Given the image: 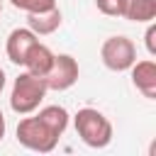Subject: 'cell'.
I'll list each match as a JSON object with an SVG mask.
<instances>
[{
	"instance_id": "17",
	"label": "cell",
	"mask_w": 156,
	"mask_h": 156,
	"mask_svg": "<svg viewBox=\"0 0 156 156\" xmlns=\"http://www.w3.org/2000/svg\"><path fill=\"white\" fill-rule=\"evenodd\" d=\"M0 12H2V0H0Z\"/></svg>"
},
{
	"instance_id": "1",
	"label": "cell",
	"mask_w": 156,
	"mask_h": 156,
	"mask_svg": "<svg viewBox=\"0 0 156 156\" xmlns=\"http://www.w3.org/2000/svg\"><path fill=\"white\" fill-rule=\"evenodd\" d=\"M80 141L90 149H105L112 141V122L95 107H80L73 117Z\"/></svg>"
},
{
	"instance_id": "7",
	"label": "cell",
	"mask_w": 156,
	"mask_h": 156,
	"mask_svg": "<svg viewBox=\"0 0 156 156\" xmlns=\"http://www.w3.org/2000/svg\"><path fill=\"white\" fill-rule=\"evenodd\" d=\"M129 71H132V83H134V88H136L144 98L156 100V63H154L151 58H146V61H134Z\"/></svg>"
},
{
	"instance_id": "12",
	"label": "cell",
	"mask_w": 156,
	"mask_h": 156,
	"mask_svg": "<svg viewBox=\"0 0 156 156\" xmlns=\"http://www.w3.org/2000/svg\"><path fill=\"white\" fill-rule=\"evenodd\" d=\"M12 7L22 10V12H44V10H51L56 7V0H10Z\"/></svg>"
},
{
	"instance_id": "14",
	"label": "cell",
	"mask_w": 156,
	"mask_h": 156,
	"mask_svg": "<svg viewBox=\"0 0 156 156\" xmlns=\"http://www.w3.org/2000/svg\"><path fill=\"white\" fill-rule=\"evenodd\" d=\"M144 39H146V51H149L151 56H156V24H151V22H149Z\"/></svg>"
},
{
	"instance_id": "15",
	"label": "cell",
	"mask_w": 156,
	"mask_h": 156,
	"mask_svg": "<svg viewBox=\"0 0 156 156\" xmlns=\"http://www.w3.org/2000/svg\"><path fill=\"white\" fill-rule=\"evenodd\" d=\"M5 129H7V124H5V115H2V110H0V141H2V136H5Z\"/></svg>"
},
{
	"instance_id": "6",
	"label": "cell",
	"mask_w": 156,
	"mask_h": 156,
	"mask_svg": "<svg viewBox=\"0 0 156 156\" xmlns=\"http://www.w3.org/2000/svg\"><path fill=\"white\" fill-rule=\"evenodd\" d=\"M37 41V34L29 29V27H17L7 34V41H5V51H7V58L17 66L24 63V56L27 51L32 49V44Z\"/></svg>"
},
{
	"instance_id": "2",
	"label": "cell",
	"mask_w": 156,
	"mask_h": 156,
	"mask_svg": "<svg viewBox=\"0 0 156 156\" xmlns=\"http://www.w3.org/2000/svg\"><path fill=\"white\" fill-rule=\"evenodd\" d=\"M46 90L49 88H46V80L41 76H34L29 71L20 73L15 78L12 93H10V107H12V112H17V115L34 112L41 105V100L46 98Z\"/></svg>"
},
{
	"instance_id": "11",
	"label": "cell",
	"mask_w": 156,
	"mask_h": 156,
	"mask_svg": "<svg viewBox=\"0 0 156 156\" xmlns=\"http://www.w3.org/2000/svg\"><path fill=\"white\" fill-rule=\"evenodd\" d=\"M37 117H39L56 136H61V134L66 132V127H68V112H66V107H61V105H46V107L39 110Z\"/></svg>"
},
{
	"instance_id": "4",
	"label": "cell",
	"mask_w": 156,
	"mask_h": 156,
	"mask_svg": "<svg viewBox=\"0 0 156 156\" xmlns=\"http://www.w3.org/2000/svg\"><path fill=\"white\" fill-rule=\"evenodd\" d=\"M100 58L110 71H129L132 63L136 61V46L129 37L117 34V37H107L100 46Z\"/></svg>"
},
{
	"instance_id": "10",
	"label": "cell",
	"mask_w": 156,
	"mask_h": 156,
	"mask_svg": "<svg viewBox=\"0 0 156 156\" xmlns=\"http://www.w3.org/2000/svg\"><path fill=\"white\" fill-rule=\"evenodd\" d=\"M129 22H151L156 17V0H122V15Z\"/></svg>"
},
{
	"instance_id": "3",
	"label": "cell",
	"mask_w": 156,
	"mask_h": 156,
	"mask_svg": "<svg viewBox=\"0 0 156 156\" xmlns=\"http://www.w3.org/2000/svg\"><path fill=\"white\" fill-rule=\"evenodd\" d=\"M17 141L29 149V151H39V154H49L56 149L58 136L39 119V117H24L17 124Z\"/></svg>"
},
{
	"instance_id": "13",
	"label": "cell",
	"mask_w": 156,
	"mask_h": 156,
	"mask_svg": "<svg viewBox=\"0 0 156 156\" xmlns=\"http://www.w3.org/2000/svg\"><path fill=\"white\" fill-rule=\"evenodd\" d=\"M95 5L107 17H119L122 15V0H95Z\"/></svg>"
},
{
	"instance_id": "9",
	"label": "cell",
	"mask_w": 156,
	"mask_h": 156,
	"mask_svg": "<svg viewBox=\"0 0 156 156\" xmlns=\"http://www.w3.org/2000/svg\"><path fill=\"white\" fill-rule=\"evenodd\" d=\"M61 20H63L61 10L51 7V10H44V12H29L27 15V27L37 37H46V34H54L61 27Z\"/></svg>"
},
{
	"instance_id": "5",
	"label": "cell",
	"mask_w": 156,
	"mask_h": 156,
	"mask_svg": "<svg viewBox=\"0 0 156 156\" xmlns=\"http://www.w3.org/2000/svg\"><path fill=\"white\" fill-rule=\"evenodd\" d=\"M80 76V68H78V61L71 56V54H54V63L49 68V73L44 76L46 80V88L49 90H68L76 85Z\"/></svg>"
},
{
	"instance_id": "16",
	"label": "cell",
	"mask_w": 156,
	"mask_h": 156,
	"mask_svg": "<svg viewBox=\"0 0 156 156\" xmlns=\"http://www.w3.org/2000/svg\"><path fill=\"white\" fill-rule=\"evenodd\" d=\"M5 80H7V76H5V71L0 68V93H2V88H5Z\"/></svg>"
},
{
	"instance_id": "8",
	"label": "cell",
	"mask_w": 156,
	"mask_h": 156,
	"mask_svg": "<svg viewBox=\"0 0 156 156\" xmlns=\"http://www.w3.org/2000/svg\"><path fill=\"white\" fill-rule=\"evenodd\" d=\"M51 63H54V51L46 46V44H41L39 39L32 44V49L27 51V56H24V68L29 71V73H34V76H46L49 73V68H51Z\"/></svg>"
}]
</instances>
